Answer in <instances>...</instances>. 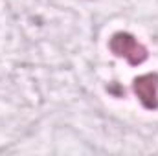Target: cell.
Returning <instances> with one entry per match:
<instances>
[{"label": "cell", "instance_id": "1", "mask_svg": "<svg viewBox=\"0 0 158 156\" xmlns=\"http://www.w3.org/2000/svg\"><path fill=\"white\" fill-rule=\"evenodd\" d=\"M109 50L114 57L125 59L131 66H140L149 59V50L129 31H116L109 39Z\"/></svg>", "mask_w": 158, "mask_h": 156}, {"label": "cell", "instance_id": "2", "mask_svg": "<svg viewBox=\"0 0 158 156\" xmlns=\"http://www.w3.org/2000/svg\"><path fill=\"white\" fill-rule=\"evenodd\" d=\"M132 92L147 110H158V74H143L132 79Z\"/></svg>", "mask_w": 158, "mask_h": 156}]
</instances>
